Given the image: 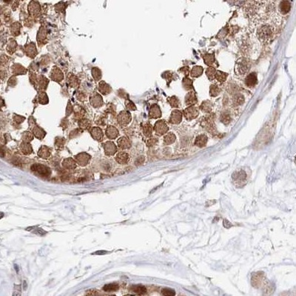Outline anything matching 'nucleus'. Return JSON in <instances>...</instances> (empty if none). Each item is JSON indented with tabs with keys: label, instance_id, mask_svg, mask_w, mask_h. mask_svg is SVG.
I'll list each match as a JSON object with an SVG mask.
<instances>
[{
	"label": "nucleus",
	"instance_id": "1",
	"mask_svg": "<svg viewBox=\"0 0 296 296\" xmlns=\"http://www.w3.org/2000/svg\"><path fill=\"white\" fill-rule=\"evenodd\" d=\"M250 69V62L245 57H241L235 62V73L238 75H244Z\"/></svg>",
	"mask_w": 296,
	"mask_h": 296
},
{
	"label": "nucleus",
	"instance_id": "2",
	"mask_svg": "<svg viewBox=\"0 0 296 296\" xmlns=\"http://www.w3.org/2000/svg\"><path fill=\"white\" fill-rule=\"evenodd\" d=\"M31 170L34 173L39 175V176H43V177H48L51 175V170L47 167H45V165L39 164H34L31 167Z\"/></svg>",
	"mask_w": 296,
	"mask_h": 296
},
{
	"label": "nucleus",
	"instance_id": "3",
	"mask_svg": "<svg viewBox=\"0 0 296 296\" xmlns=\"http://www.w3.org/2000/svg\"><path fill=\"white\" fill-rule=\"evenodd\" d=\"M154 130L158 136H162L169 130V127L164 120H159L154 125Z\"/></svg>",
	"mask_w": 296,
	"mask_h": 296
},
{
	"label": "nucleus",
	"instance_id": "4",
	"mask_svg": "<svg viewBox=\"0 0 296 296\" xmlns=\"http://www.w3.org/2000/svg\"><path fill=\"white\" fill-rule=\"evenodd\" d=\"M199 112L195 106H189L184 110V116L187 120L191 121L193 119L197 118L199 116Z\"/></svg>",
	"mask_w": 296,
	"mask_h": 296
},
{
	"label": "nucleus",
	"instance_id": "5",
	"mask_svg": "<svg viewBox=\"0 0 296 296\" xmlns=\"http://www.w3.org/2000/svg\"><path fill=\"white\" fill-rule=\"evenodd\" d=\"M131 121V115L128 111H122L118 116V122L121 126H127Z\"/></svg>",
	"mask_w": 296,
	"mask_h": 296
},
{
	"label": "nucleus",
	"instance_id": "6",
	"mask_svg": "<svg viewBox=\"0 0 296 296\" xmlns=\"http://www.w3.org/2000/svg\"><path fill=\"white\" fill-rule=\"evenodd\" d=\"M292 5L291 2L289 1H282L280 2L278 5V11L279 14L286 15L291 10Z\"/></svg>",
	"mask_w": 296,
	"mask_h": 296
},
{
	"label": "nucleus",
	"instance_id": "7",
	"mask_svg": "<svg viewBox=\"0 0 296 296\" xmlns=\"http://www.w3.org/2000/svg\"><path fill=\"white\" fill-rule=\"evenodd\" d=\"M244 83L246 86L248 87H253L256 85L258 83V78L256 73H250L249 75H247V77L245 78Z\"/></svg>",
	"mask_w": 296,
	"mask_h": 296
},
{
	"label": "nucleus",
	"instance_id": "8",
	"mask_svg": "<svg viewBox=\"0 0 296 296\" xmlns=\"http://www.w3.org/2000/svg\"><path fill=\"white\" fill-rule=\"evenodd\" d=\"M182 116H183V113L180 110H173L170 115V122L173 124H179L182 120Z\"/></svg>",
	"mask_w": 296,
	"mask_h": 296
},
{
	"label": "nucleus",
	"instance_id": "9",
	"mask_svg": "<svg viewBox=\"0 0 296 296\" xmlns=\"http://www.w3.org/2000/svg\"><path fill=\"white\" fill-rule=\"evenodd\" d=\"M76 159L78 164L81 166H85L89 163L90 155L86 153H82L76 155Z\"/></svg>",
	"mask_w": 296,
	"mask_h": 296
},
{
	"label": "nucleus",
	"instance_id": "10",
	"mask_svg": "<svg viewBox=\"0 0 296 296\" xmlns=\"http://www.w3.org/2000/svg\"><path fill=\"white\" fill-rule=\"evenodd\" d=\"M198 102V99L194 90L190 91L185 96V104L187 106H194Z\"/></svg>",
	"mask_w": 296,
	"mask_h": 296
},
{
	"label": "nucleus",
	"instance_id": "11",
	"mask_svg": "<svg viewBox=\"0 0 296 296\" xmlns=\"http://www.w3.org/2000/svg\"><path fill=\"white\" fill-rule=\"evenodd\" d=\"M105 152L107 155H112L116 153L117 148L114 143L111 141H107L103 145Z\"/></svg>",
	"mask_w": 296,
	"mask_h": 296
},
{
	"label": "nucleus",
	"instance_id": "12",
	"mask_svg": "<svg viewBox=\"0 0 296 296\" xmlns=\"http://www.w3.org/2000/svg\"><path fill=\"white\" fill-rule=\"evenodd\" d=\"M149 116L150 119H159L161 116V111L158 105H153L150 109Z\"/></svg>",
	"mask_w": 296,
	"mask_h": 296
},
{
	"label": "nucleus",
	"instance_id": "13",
	"mask_svg": "<svg viewBox=\"0 0 296 296\" xmlns=\"http://www.w3.org/2000/svg\"><path fill=\"white\" fill-rule=\"evenodd\" d=\"M90 132L91 136H93L94 139L97 140V141H101L103 138V132L99 128H93L90 130Z\"/></svg>",
	"mask_w": 296,
	"mask_h": 296
},
{
	"label": "nucleus",
	"instance_id": "14",
	"mask_svg": "<svg viewBox=\"0 0 296 296\" xmlns=\"http://www.w3.org/2000/svg\"><path fill=\"white\" fill-rule=\"evenodd\" d=\"M208 141V138L206 135H199L195 138V145L199 147H205Z\"/></svg>",
	"mask_w": 296,
	"mask_h": 296
},
{
	"label": "nucleus",
	"instance_id": "15",
	"mask_svg": "<svg viewBox=\"0 0 296 296\" xmlns=\"http://www.w3.org/2000/svg\"><path fill=\"white\" fill-rule=\"evenodd\" d=\"M119 147L121 149H128L131 147V141L127 137H122L117 141Z\"/></svg>",
	"mask_w": 296,
	"mask_h": 296
},
{
	"label": "nucleus",
	"instance_id": "16",
	"mask_svg": "<svg viewBox=\"0 0 296 296\" xmlns=\"http://www.w3.org/2000/svg\"><path fill=\"white\" fill-rule=\"evenodd\" d=\"M116 160L119 164H127L129 161V155L127 153L122 152V153H119L117 154L116 156Z\"/></svg>",
	"mask_w": 296,
	"mask_h": 296
},
{
	"label": "nucleus",
	"instance_id": "17",
	"mask_svg": "<svg viewBox=\"0 0 296 296\" xmlns=\"http://www.w3.org/2000/svg\"><path fill=\"white\" fill-rule=\"evenodd\" d=\"M200 109H201V110L203 111L204 113H209L213 110V104L210 101H209V100L204 101L203 102L201 103V105H200Z\"/></svg>",
	"mask_w": 296,
	"mask_h": 296
},
{
	"label": "nucleus",
	"instance_id": "18",
	"mask_svg": "<svg viewBox=\"0 0 296 296\" xmlns=\"http://www.w3.org/2000/svg\"><path fill=\"white\" fill-rule=\"evenodd\" d=\"M106 135L109 138L114 139L119 136V131L115 127L109 126L106 130Z\"/></svg>",
	"mask_w": 296,
	"mask_h": 296
},
{
	"label": "nucleus",
	"instance_id": "19",
	"mask_svg": "<svg viewBox=\"0 0 296 296\" xmlns=\"http://www.w3.org/2000/svg\"><path fill=\"white\" fill-rule=\"evenodd\" d=\"M182 85H183V87L184 88V90H186L193 91L194 89L193 80L190 79V78L187 77V76H186V77H184L183 79H182Z\"/></svg>",
	"mask_w": 296,
	"mask_h": 296
},
{
	"label": "nucleus",
	"instance_id": "20",
	"mask_svg": "<svg viewBox=\"0 0 296 296\" xmlns=\"http://www.w3.org/2000/svg\"><path fill=\"white\" fill-rule=\"evenodd\" d=\"M203 59L205 64L209 65V67H212V65L214 64L215 61H216L215 55L213 54V53H206V54L204 55Z\"/></svg>",
	"mask_w": 296,
	"mask_h": 296
},
{
	"label": "nucleus",
	"instance_id": "21",
	"mask_svg": "<svg viewBox=\"0 0 296 296\" xmlns=\"http://www.w3.org/2000/svg\"><path fill=\"white\" fill-rule=\"evenodd\" d=\"M203 71L204 69L201 66H194L190 71V75L192 77L198 78L202 75Z\"/></svg>",
	"mask_w": 296,
	"mask_h": 296
},
{
	"label": "nucleus",
	"instance_id": "22",
	"mask_svg": "<svg viewBox=\"0 0 296 296\" xmlns=\"http://www.w3.org/2000/svg\"><path fill=\"white\" fill-rule=\"evenodd\" d=\"M38 155L39 157L43 159H47L51 155V150L47 147L43 146L39 149V152H38Z\"/></svg>",
	"mask_w": 296,
	"mask_h": 296
},
{
	"label": "nucleus",
	"instance_id": "23",
	"mask_svg": "<svg viewBox=\"0 0 296 296\" xmlns=\"http://www.w3.org/2000/svg\"><path fill=\"white\" fill-rule=\"evenodd\" d=\"M63 167L67 169H69V170H73V169H75L76 167V164L75 162V161L73 159L71 158H68L63 161L62 163Z\"/></svg>",
	"mask_w": 296,
	"mask_h": 296
},
{
	"label": "nucleus",
	"instance_id": "24",
	"mask_svg": "<svg viewBox=\"0 0 296 296\" xmlns=\"http://www.w3.org/2000/svg\"><path fill=\"white\" fill-rule=\"evenodd\" d=\"M20 148L22 153L25 155H29L33 152L32 146L28 142H23L20 146Z\"/></svg>",
	"mask_w": 296,
	"mask_h": 296
},
{
	"label": "nucleus",
	"instance_id": "25",
	"mask_svg": "<svg viewBox=\"0 0 296 296\" xmlns=\"http://www.w3.org/2000/svg\"><path fill=\"white\" fill-rule=\"evenodd\" d=\"M142 130H143L144 134L147 137L150 136L153 132V127L149 123H145V124H141Z\"/></svg>",
	"mask_w": 296,
	"mask_h": 296
},
{
	"label": "nucleus",
	"instance_id": "26",
	"mask_svg": "<svg viewBox=\"0 0 296 296\" xmlns=\"http://www.w3.org/2000/svg\"><path fill=\"white\" fill-rule=\"evenodd\" d=\"M228 74L226 73L223 72V71L221 70H216V79L218 81V82H220V83H223L224 82L227 78Z\"/></svg>",
	"mask_w": 296,
	"mask_h": 296
},
{
	"label": "nucleus",
	"instance_id": "27",
	"mask_svg": "<svg viewBox=\"0 0 296 296\" xmlns=\"http://www.w3.org/2000/svg\"><path fill=\"white\" fill-rule=\"evenodd\" d=\"M176 136H175L173 132H169V133L167 134V135L164 137V145H171V144L174 143L175 141H176Z\"/></svg>",
	"mask_w": 296,
	"mask_h": 296
},
{
	"label": "nucleus",
	"instance_id": "28",
	"mask_svg": "<svg viewBox=\"0 0 296 296\" xmlns=\"http://www.w3.org/2000/svg\"><path fill=\"white\" fill-rule=\"evenodd\" d=\"M131 289L132 292L138 294V295H143V294L146 293L147 292V289L142 285H134L131 286Z\"/></svg>",
	"mask_w": 296,
	"mask_h": 296
},
{
	"label": "nucleus",
	"instance_id": "29",
	"mask_svg": "<svg viewBox=\"0 0 296 296\" xmlns=\"http://www.w3.org/2000/svg\"><path fill=\"white\" fill-rule=\"evenodd\" d=\"M34 134L37 138H39V139H42V138L45 137V136L46 135V132L44 131L42 129L40 128L39 127L36 126L34 128Z\"/></svg>",
	"mask_w": 296,
	"mask_h": 296
},
{
	"label": "nucleus",
	"instance_id": "30",
	"mask_svg": "<svg viewBox=\"0 0 296 296\" xmlns=\"http://www.w3.org/2000/svg\"><path fill=\"white\" fill-rule=\"evenodd\" d=\"M119 288V286L118 284L113 283V284H108L104 286L103 290L105 292H113L118 290Z\"/></svg>",
	"mask_w": 296,
	"mask_h": 296
},
{
	"label": "nucleus",
	"instance_id": "31",
	"mask_svg": "<svg viewBox=\"0 0 296 296\" xmlns=\"http://www.w3.org/2000/svg\"><path fill=\"white\" fill-rule=\"evenodd\" d=\"M168 101L170 106L172 107H179L180 106V101L176 96H173L169 97L168 99Z\"/></svg>",
	"mask_w": 296,
	"mask_h": 296
},
{
	"label": "nucleus",
	"instance_id": "32",
	"mask_svg": "<svg viewBox=\"0 0 296 296\" xmlns=\"http://www.w3.org/2000/svg\"><path fill=\"white\" fill-rule=\"evenodd\" d=\"M216 69L213 67H209L206 70V75L209 80H213L216 78Z\"/></svg>",
	"mask_w": 296,
	"mask_h": 296
},
{
	"label": "nucleus",
	"instance_id": "33",
	"mask_svg": "<svg viewBox=\"0 0 296 296\" xmlns=\"http://www.w3.org/2000/svg\"><path fill=\"white\" fill-rule=\"evenodd\" d=\"M221 90L220 88L218 87V85L216 84H212L210 86V90H209V94L212 97H216L217 96L219 95L220 93Z\"/></svg>",
	"mask_w": 296,
	"mask_h": 296
},
{
	"label": "nucleus",
	"instance_id": "34",
	"mask_svg": "<svg viewBox=\"0 0 296 296\" xmlns=\"http://www.w3.org/2000/svg\"><path fill=\"white\" fill-rule=\"evenodd\" d=\"M51 78L55 81H61L63 78V74L60 70L56 69V71L53 70L51 74Z\"/></svg>",
	"mask_w": 296,
	"mask_h": 296
},
{
	"label": "nucleus",
	"instance_id": "35",
	"mask_svg": "<svg viewBox=\"0 0 296 296\" xmlns=\"http://www.w3.org/2000/svg\"><path fill=\"white\" fill-rule=\"evenodd\" d=\"M244 101V98L241 94H236L233 97V104L235 106L241 105Z\"/></svg>",
	"mask_w": 296,
	"mask_h": 296
},
{
	"label": "nucleus",
	"instance_id": "36",
	"mask_svg": "<svg viewBox=\"0 0 296 296\" xmlns=\"http://www.w3.org/2000/svg\"><path fill=\"white\" fill-rule=\"evenodd\" d=\"M221 121H222L224 124H230V122H231V116H230V115L228 113H222V116H221Z\"/></svg>",
	"mask_w": 296,
	"mask_h": 296
},
{
	"label": "nucleus",
	"instance_id": "37",
	"mask_svg": "<svg viewBox=\"0 0 296 296\" xmlns=\"http://www.w3.org/2000/svg\"><path fill=\"white\" fill-rule=\"evenodd\" d=\"M22 139L25 142H28L29 143L30 141H32L34 139V136H32V134L29 132H25L23 133L22 135Z\"/></svg>",
	"mask_w": 296,
	"mask_h": 296
},
{
	"label": "nucleus",
	"instance_id": "38",
	"mask_svg": "<svg viewBox=\"0 0 296 296\" xmlns=\"http://www.w3.org/2000/svg\"><path fill=\"white\" fill-rule=\"evenodd\" d=\"M110 86L108 85V84H107L106 83H105V82H100V84H99V90L100 91H101V93H102L103 94H105V93H109V91H107V87H109Z\"/></svg>",
	"mask_w": 296,
	"mask_h": 296
},
{
	"label": "nucleus",
	"instance_id": "39",
	"mask_svg": "<svg viewBox=\"0 0 296 296\" xmlns=\"http://www.w3.org/2000/svg\"><path fill=\"white\" fill-rule=\"evenodd\" d=\"M161 293L162 295H176V293L173 289H168V288H164L161 290Z\"/></svg>",
	"mask_w": 296,
	"mask_h": 296
},
{
	"label": "nucleus",
	"instance_id": "40",
	"mask_svg": "<svg viewBox=\"0 0 296 296\" xmlns=\"http://www.w3.org/2000/svg\"><path fill=\"white\" fill-rule=\"evenodd\" d=\"M93 76L96 80H99L101 76V73L98 68L93 69Z\"/></svg>",
	"mask_w": 296,
	"mask_h": 296
},
{
	"label": "nucleus",
	"instance_id": "41",
	"mask_svg": "<svg viewBox=\"0 0 296 296\" xmlns=\"http://www.w3.org/2000/svg\"><path fill=\"white\" fill-rule=\"evenodd\" d=\"M179 71L181 73H182V74H183L184 75H185L186 76H187L190 74V68H189V67L184 66V67H183V68H180Z\"/></svg>",
	"mask_w": 296,
	"mask_h": 296
},
{
	"label": "nucleus",
	"instance_id": "42",
	"mask_svg": "<svg viewBox=\"0 0 296 296\" xmlns=\"http://www.w3.org/2000/svg\"><path fill=\"white\" fill-rule=\"evenodd\" d=\"M89 125H90V124H89V123H88L87 120H84V121L82 120V122L79 123V127L82 129L87 128Z\"/></svg>",
	"mask_w": 296,
	"mask_h": 296
},
{
	"label": "nucleus",
	"instance_id": "43",
	"mask_svg": "<svg viewBox=\"0 0 296 296\" xmlns=\"http://www.w3.org/2000/svg\"><path fill=\"white\" fill-rule=\"evenodd\" d=\"M158 141V140L156 138H150V140H148L147 145L148 147H153V145H155L156 144V142Z\"/></svg>",
	"mask_w": 296,
	"mask_h": 296
},
{
	"label": "nucleus",
	"instance_id": "44",
	"mask_svg": "<svg viewBox=\"0 0 296 296\" xmlns=\"http://www.w3.org/2000/svg\"><path fill=\"white\" fill-rule=\"evenodd\" d=\"M126 106H127V108L130 110H135L136 109L135 105H134V104L132 103V101H130L129 104H128Z\"/></svg>",
	"mask_w": 296,
	"mask_h": 296
},
{
	"label": "nucleus",
	"instance_id": "45",
	"mask_svg": "<svg viewBox=\"0 0 296 296\" xmlns=\"http://www.w3.org/2000/svg\"><path fill=\"white\" fill-rule=\"evenodd\" d=\"M144 161H145V158L141 156V157H139V158H138L137 160L136 161L135 164H136V165H141V164H143Z\"/></svg>",
	"mask_w": 296,
	"mask_h": 296
}]
</instances>
